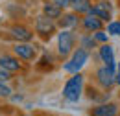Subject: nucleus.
Masks as SVG:
<instances>
[{
	"label": "nucleus",
	"instance_id": "nucleus-11",
	"mask_svg": "<svg viewBox=\"0 0 120 116\" xmlns=\"http://www.w3.org/2000/svg\"><path fill=\"white\" fill-rule=\"evenodd\" d=\"M98 54H100L102 63H105V65H115V50H113V46H109L107 43H104L98 48Z\"/></svg>",
	"mask_w": 120,
	"mask_h": 116
},
{
	"label": "nucleus",
	"instance_id": "nucleus-4",
	"mask_svg": "<svg viewBox=\"0 0 120 116\" xmlns=\"http://www.w3.org/2000/svg\"><path fill=\"white\" fill-rule=\"evenodd\" d=\"M96 79L98 83L104 88H109L116 83V70H115V65H105L102 68H98L96 72Z\"/></svg>",
	"mask_w": 120,
	"mask_h": 116
},
{
	"label": "nucleus",
	"instance_id": "nucleus-1",
	"mask_svg": "<svg viewBox=\"0 0 120 116\" xmlns=\"http://www.w3.org/2000/svg\"><path fill=\"white\" fill-rule=\"evenodd\" d=\"M81 92H83V76L79 72L72 74V77H70V79L65 83V87H63V96H65V100L74 103L81 98Z\"/></svg>",
	"mask_w": 120,
	"mask_h": 116
},
{
	"label": "nucleus",
	"instance_id": "nucleus-22",
	"mask_svg": "<svg viewBox=\"0 0 120 116\" xmlns=\"http://www.w3.org/2000/svg\"><path fill=\"white\" fill-rule=\"evenodd\" d=\"M116 83L120 85V65L116 66Z\"/></svg>",
	"mask_w": 120,
	"mask_h": 116
},
{
	"label": "nucleus",
	"instance_id": "nucleus-19",
	"mask_svg": "<svg viewBox=\"0 0 120 116\" xmlns=\"http://www.w3.org/2000/svg\"><path fill=\"white\" fill-rule=\"evenodd\" d=\"M0 96H11V88L8 87V85H4V81H0Z\"/></svg>",
	"mask_w": 120,
	"mask_h": 116
},
{
	"label": "nucleus",
	"instance_id": "nucleus-21",
	"mask_svg": "<svg viewBox=\"0 0 120 116\" xmlns=\"http://www.w3.org/2000/svg\"><path fill=\"white\" fill-rule=\"evenodd\" d=\"M70 2H72V0H54V4H57L59 7H67V6H70Z\"/></svg>",
	"mask_w": 120,
	"mask_h": 116
},
{
	"label": "nucleus",
	"instance_id": "nucleus-8",
	"mask_svg": "<svg viewBox=\"0 0 120 116\" xmlns=\"http://www.w3.org/2000/svg\"><path fill=\"white\" fill-rule=\"evenodd\" d=\"M90 13H94L105 22H111V4L109 2H98L94 7H90Z\"/></svg>",
	"mask_w": 120,
	"mask_h": 116
},
{
	"label": "nucleus",
	"instance_id": "nucleus-7",
	"mask_svg": "<svg viewBox=\"0 0 120 116\" xmlns=\"http://www.w3.org/2000/svg\"><path fill=\"white\" fill-rule=\"evenodd\" d=\"M118 114V107L115 103H102L90 109V116H116Z\"/></svg>",
	"mask_w": 120,
	"mask_h": 116
},
{
	"label": "nucleus",
	"instance_id": "nucleus-14",
	"mask_svg": "<svg viewBox=\"0 0 120 116\" xmlns=\"http://www.w3.org/2000/svg\"><path fill=\"white\" fill-rule=\"evenodd\" d=\"M61 9L57 4H45V7H43V13L46 17H50V18H59L61 17Z\"/></svg>",
	"mask_w": 120,
	"mask_h": 116
},
{
	"label": "nucleus",
	"instance_id": "nucleus-16",
	"mask_svg": "<svg viewBox=\"0 0 120 116\" xmlns=\"http://www.w3.org/2000/svg\"><path fill=\"white\" fill-rule=\"evenodd\" d=\"M107 31H109V35L120 37V20H111L109 26H107Z\"/></svg>",
	"mask_w": 120,
	"mask_h": 116
},
{
	"label": "nucleus",
	"instance_id": "nucleus-15",
	"mask_svg": "<svg viewBox=\"0 0 120 116\" xmlns=\"http://www.w3.org/2000/svg\"><path fill=\"white\" fill-rule=\"evenodd\" d=\"M70 6L76 13H89L90 11V0H72Z\"/></svg>",
	"mask_w": 120,
	"mask_h": 116
},
{
	"label": "nucleus",
	"instance_id": "nucleus-17",
	"mask_svg": "<svg viewBox=\"0 0 120 116\" xmlns=\"http://www.w3.org/2000/svg\"><path fill=\"white\" fill-rule=\"evenodd\" d=\"M81 48H85V50H89V48H94V44H96V41H94V37H83L81 39Z\"/></svg>",
	"mask_w": 120,
	"mask_h": 116
},
{
	"label": "nucleus",
	"instance_id": "nucleus-2",
	"mask_svg": "<svg viewBox=\"0 0 120 116\" xmlns=\"http://www.w3.org/2000/svg\"><path fill=\"white\" fill-rule=\"evenodd\" d=\"M87 61H89V52L85 48H78V50H74L72 57L63 65V70L65 72H70V74H78L87 65Z\"/></svg>",
	"mask_w": 120,
	"mask_h": 116
},
{
	"label": "nucleus",
	"instance_id": "nucleus-3",
	"mask_svg": "<svg viewBox=\"0 0 120 116\" xmlns=\"http://www.w3.org/2000/svg\"><path fill=\"white\" fill-rule=\"evenodd\" d=\"M35 31L43 37V39H50L56 31V24H54V18L46 17L45 13L39 15L37 20H35Z\"/></svg>",
	"mask_w": 120,
	"mask_h": 116
},
{
	"label": "nucleus",
	"instance_id": "nucleus-12",
	"mask_svg": "<svg viewBox=\"0 0 120 116\" xmlns=\"http://www.w3.org/2000/svg\"><path fill=\"white\" fill-rule=\"evenodd\" d=\"M9 31H11V35L15 39H19V43H28V41H31V37H33V33L28 28H24V26H13Z\"/></svg>",
	"mask_w": 120,
	"mask_h": 116
},
{
	"label": "nucleus",
	"instance_id": "nucleus-10",
	"mask_svg": "<svg viewBox=\"0 0 120 116\" xmlns=\"http://www.w3.org/2000/svg\"><path fill=\"white\" fill-rule=\"evenodd\" d=\"M0 68H4V70H8V72H17V70H20L22 66H20V63H19L17 57L2 55V57H0Z\"/></svg>",
	"mask_w": 120,
	"mask_h": 116
},
{
	"label": "nucleus",
	"instance_id": "nucleus-5",
	"mask_svg": "<svg viewBox=\"0 0 120 116\" xmlns=\"http://www.w3.org/2000/svg\"><path fill=\"white\" fill-rule=\"evenodd\" d=\"M57 48H59V55H63V57H67L72 52V48H74V35H72V31L63 29L57 35Z\"/></svg>",
	"mask_w": 120,
	"mask_h": 116
},
{
	"label": "nucleus",
	"instance_id": "nucleus-13",
	"mask_svg": "<svg viewBox=\"0 0 120 116\" xmlns=\"http://www.w3.org/2000/svg\"><path fill=\"white\" fill-rule=\"evenodd\" d=\"M59 26L61 28H74V26H78V13H67L63 15V18L59 20Z\"/></svg>",
	"mask_w": 120,
	"mask_h": 116
},
{
	"label": "nucleus",
	"instance_id": "nucleus-9",
	"mask_svg": "<svg viewBox=\"0 0 120 116\" xmlns=\"http://www.w3.org/2000/svg\"><path fill=\"white\" fill-rule=\"evenodd\" d=\"M102 18L100 17H96L94 13H87L85 15V18H83V28L87 29V31H98V29H102Z\"/></svg>",
	"mask_w": 120,
	"mask_h": 116
},
{
	"label": "nucleus",
	"instance_id": "nucleus-20",
	"mask_svg": "<svg viewBox=\"0 0 120 116\" xmlns=\"http://www.w3.org/2000/svg\"><path fill=\"white\" fill-rule=\"evenodd\" d=\"M11 76H9V72L8 70H4V68H0V81H8Z\"/></svg>",
	"mask_w": 120,
	"mask_h": 116
},
{
	"label": "nucleus",
	"instance_id": "nucleus-6",
	"mask_svg": "<svg viewBox=\"0 0 120 116\" xmlns=\"http://www.w3.org/2000/svg\"><path fill=\"white\" fill-rule=\"evenodd\" d=\"M13 52H15L17 57L20 59H26V61H31V59H35V48L31 46V44L28 43H17L15 46H13Z\"/></svg>",
	"mask_w": 120,
	"mask_h": 116
},
{
	"label": "nucleus",
	"instance_id": "nucleus-18",
	"mask_svg": "<svg viewBox=\"0 0 120 116\" xmlns=\"http://www.w3.org/2000/svg\"><path fill=\"white\" fill-rule=\"evenodd\" d=\"M107 35H109V33H105V31H102V29H98L92 37H94L96 43H107Z\"/></svg>",
	"mask_w": 120,
	"mask_h": 116
}]
</instances>
